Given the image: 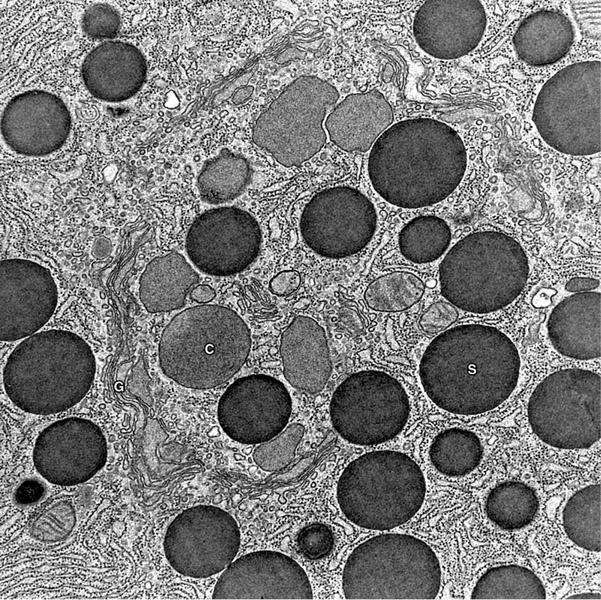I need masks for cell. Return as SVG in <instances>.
Returning a JSON list of instances; mask_svg holds the SVG:
<instances>
[{"label":"cell","mask_w":601,"mask_h":600,"mask_svg":"<svg viewBox=\"0 0 601 600\" xmlns=\"http://www.w3.org/2000/svg\"><path fill=\"white\" fill-rule=\"evenodd\" d=\"M521 360L513 341L482 324L455 326L437 335L424 351L419 376L429 399L461 415L488 412L515 390Z\"/></svg>","instance_id":"6da1fadb"},{"label":"cell","mask_w":601,"mask_h":600,"mask_svg":"<svg viewBox=\"0 0 601 600\" xmlns=\"http://www.w3.org/2000/svg\"><path fill=\"white\" fill-rule=\"evenodd\" d=\"M251 334L232 309L202 304L181 311L169 322L159 342L163 373L191 389L217 387L245 363Z\"/></svg>","instance_id":"7a4b0ae2"},{"label":"cell","mask_w":601,"mask_h":600,"mask_svg":"<svg viewBox=\"0 0 601 600\" xmlns=\"http://www.w3.org/2000/svg\"><path fill=\"white\" fill-rule=\"evenodd\" d=\"M95 368L85 340L73 332L51 329L15 347L6 361L3 383L10 400L25 412L55 414L83 399Z\"/></svg>","instance_id":"3957f363"},{"label":"cell","mask_w":601,"mask_h":600,"mask_svg":"<svg viewBox=\"0 0 601 600\" xmlns=\"http://www.w3.org/2000/svg\"><path fill=\"white\" fill-rule=\"evenodd\" d=\"M529 262L523 247L498 231L458 241L439 265L440 290L462 310L484 314L512 303L525 288Z\"/></svg>","instance_id":"277c9868"},{"label":"cell","mask_w":601,"mask_h":600,"mask_svg":"<svg viewBox=\"0 0 601 600\" xmlns=\"http://www.w3.org/2000/svg\"><path fill=\"white\" fill-rule=\"evenodd\" d=\"M426 481L419 465L396 451H375L353 460L337 484V501L354 524L390 530L405 524L421 508Z\"/></svg>","instance_id":"5b68a950"},{"label":"cell","mask_w":601,"mask_h":600,"mask_svg":"<svg viewBox=\"0 0 601 600\" xmlns=\"http://www.w3.org/2000/svg\"><path fill=\"white\" fill-rule=\"evenodd\" d=\"M436 553L424 541L406 534L387 533L358 545L342 574L346 599H435Z\"/></svg>","instance_id":"8992f818"},{"label":"cell","mask_w":601,"mask_h":600,"mask_svg":"<svg viewBox=\"0 0 601 600\" xmlns=\"http://www.w3.org/2000/svg\"><path fill=\"white\" fill-rule=\"evenodd\" d=\"M338 99L337 89L327 81L296 78L257 118L254 143L283 166L301 165L324 146L323 121Z\"/></svg>","instance_id":"52a82bcc"},{"label":"cell","mask_w":601,"mask_h":600,"mask_svg":"<svg viewBox=\"0 0 601 600\" xmlns=\"http://www.w3.org/2000/svg\"><path fill=\"white\" fill-rule=\"evenodd\" d=\"M410 403L403 386L389 374L366 370L347 377L330 402L335 431L356 445H376L396 437L405 427Z\"/></svg>","instance_id":"ba28073f"},{"label":"cell","mask_w":601,"mask_h":600,"mask_svg":"<svg viewBox=\"0 0 601 600\" xmlns=\"http://www.w3.org/2000/svg\"><path fill=\"white\" fill-rule=\"evenodd\" d=\"M377 225L373 203L358 189L337 186L315 194L304 207L300 231L318 255L344 258L361 251Z\"/></svg>","instance_id":"9c48e42d"},{"label":"cell","mask_w":601,"mask_h":600,"mask_svg":"<svg viewBox=\"0 0 601 600\" xmlns=\"http://www.w3.org/2000/svg\"><path fill=\"white\" fill-rule=\"evenodd\" d=\"M239 546L235 519L221 508L205 505L180 513L169 525L164 540L171 566L194 578L209 577L226 569Z\"/></svg>","instance_id":"30bf717a"},{"label":"cell","mask_w":601,"mask_h":600,"mask_svg":"<svg viewBox=\"0 0 601 600\" xmlns=\"http://www.w3.org/2000/svg\"><path fill=\"white\" fill-rule=\"evenodd\" d=\"M261 228L247 211L235 206L207 210L191 224L186 252L203 273L231 276L246 269L258 256Z\"/></svg>","instance_id":"8fae6325"},{"label":"cell","mask_w":601,"mask_h":600,"mask_svg":"<svg viewBox=\"0 0 601 600\" xmlns=\"http://www.w3.org/2000/svg\"><path fill=\"white\" fill-rule=\"evenodd\" d=\"M291 411L292 400L285 385L265 374L234 381L221 396L217 410L223 431L243 444H261L277 436Z\"/></svg>","instance_id":"7c38bea8"},{"label":"cell","mask_w":601,"mask_h":600,"mask_svg":"<svg viewBox=\"0 0 601 600\" xmlns=\"http://www.w3.org/2000/svg\"><path fill=\"white\" fill-rule=\"evenodd\" d=\"M51 272L25 259L0 262V339H25L40 330L57 306Z\"/></svg>","instance_id":"4fadbf2b"},{"label":"cell","mask_w":601,"mask_h":600,"mask_svg":"<svg viewBox=\"0 0 601 600\" xmlns=\"http://www.w3.org/2000/svg\"><path fill=\"white\" fill-rule=\"evenodd\" d=\"M107 445L99 427L87 419L67 418L44 429L34 448L37 471L57 485L89 480L105 464Z\"/></svg>","instance_id":"5bb4252c"},{"label":"cell","mask_w":601,"mask_h":600,"mask_svg":"<svg viewBox=\"0 0 601 600\" xmlns=\"http://www.w3.org/2000/svg\"><path fill=\"white\" fill-rule=\"evenodd\" d=\"M213 599H312L304 569L277 551H255L234 560L218 579Z\"/></svg>","instance_id":"9a60e30c"},{"label":"cell","mask_w":601,"mask_h":600,"mask_svg":"<svg viewBox=\"0 0 601 600\" xmlns=\"http://www.w3.org/2000/svg\"><path fill=\"white\" fill-rule=\"evenodd\" d=\"M71 129L66 104L56 95L27 91L13 97L1 116L5 143L25 156H45L61 148Z\"/></svg>","instance_id":"2e32d148"},{"label":"cell","mask_w":601,"mask_h":600,"mask_svg":"<svg viewBox=\"0 0 601 600\" xmlns=\"http://www.w3.org/2000/svg\"><path fill=\"white\" fill-rule=\"evenodd\" d=\"M81 75L93 97L106 102H121L141 89L147 75V63L134 45L105 41L85 57Z\"/></svg>","instance_id":"e0dca14e"},{"label":"cell","mask_w":601,"mask_h":600,"mask_svg":"<svg viewBox=\"0 0 601 600\" xmlns=\"http://www.w3.org/2000/svg\"><path fill=\"white\" fill-rule=\"evenodd\" d=\"M280 354L283 373L294 388L318 393L332 372L327 337L322 326L308 316H297L282 332Z\"/></svg>","instance_id":"ac0fdd59"},{"label":"cell","mask_w":601,"mask_h":600,"mask_svg":"<svg viewBox=\"0 0 601 600\" xmlns=\"http://www.w3.org/2000/svg\"><path fill=\"white\" fill-rule=\"evenodd\" d=\"M548 336L553 347L568 358L590 360L601 356V293L581 292L566 297L552 310Z\"/></svg>","instance_id":"d6986e66"},{"label":"cell","mask_w":601,"mask_h":600,"mask_svg":"<svg viewBox=\"0 0 601 600\" xmlns=\"http://www.w3.org/2000/svg\"><path fill=\"white\" fill-rule=\"evenodd\" d=\"M393 110L377 90L346 96L325 120L331 141L348 152L369 150L390 127Z\"/></svg>","instance_id":"ffe728a7"},{"label":"cell","mask_w":601,"mask_h":600,"mask_svg":"<svg viewBox=\"0 0 601 600\" xmlns=\"http://www.w3.org/2000/svg\"><path fill=\"white\" fill-rule=\"evenodd\" d=\"M199 281V275L178 252L154 258L140 277L139 297L150 313L177 310Z\"/></svg>","instance_id":"44dd1931"},{"label":"cell","mask_w":601,"mask_h":600,"mask_svg":"<svg viewBox=\"0 0 601 600\" xmlns=\"http://www.w3.org/2000/svg\"><path fill=\"white\" fill-rule=\"evenodd\" d=\"M251 178L249 161L242 155L223 148L217 156L203 165L197 178V188L203 201L222 204L240 196Z\"/></svg>","instance_id":"7402d4cb"},{"label":"cell","mask_w":601,"mask_h":600,"mask_svg":"<svg viewBox=\"0 0 601 600\" xmlns=\"http://www.w3.org/2000/svg\"><path fill=\"white\" fill-rule=\"evenodd\" d=\"M450 242V227L434 215L418 216L410 220L398 237L403 257L417 264L437 260L447 250Z\"/></svg>","instance_id":"603a6c76"},{"label":"cell","mask_w":601,"mask_h":600,"mask_svg":"<svg viewBox=\"0 0 601 600\" xmlns=\"http://www.w3.org/2000/svg\"><path fill=\"white\" fill-rule=\"evenodd\" d=\"M425 292L421 278L408 271H395L373 280L364 292L369 308L379 312H401L418 303Z\"/></svg>","instance_id":"cb8c5ba5"},{"label":"cell","mask_w":601,"mask_h":600,"mask_svg":"<svg viewBox=\"0 0 601 600\" xmlns=\"http://www.w3.org/2000/svg\"><path fill=\"white\" fill-rule=\"evenodd\" d=\"M304 426L292 423L277 436L261 443L253 453L255 463L265 471L273 472L287 466L304 435Z\"/></svg>","instance_id":"d4e9b609"},{"label":"cell","mask_w":601,"mask_h":600,"mask_svg":"<svg viewBox=\"0 0 601 600\" xmlns=\"http://www.w3.org/2000/svg\"><path fill=\"white\" fill-rule=\"evenodd\" d=\"M76 522L73 505L61 500L49 506L33 521L29 533L40 542L56 543L69 537Z\"/></svg>","instance_id":"484cf974"},{"label":"cell","mask_w":601,"mask_h":600,"mask_svg":"<svg viewBox=\"0 0 601 600\" xmlns=\"http://www.w3.org/2000/svg\"><path fill=\"white\" fill-rule=\"evenodd\" d=\"M120 16L117 10L107 3H96L86 9L82 16L83 32L97 40H113L120 28Z\"/></svg>","instance_id":"4316f807"},{"label":"cell","mask_w":601,"mask_h":600,"mask_svg":"<svg viewBox=\"0 0 601 600\" xmlns=\"http://www.w3.org/2000/svg\"><path fill=\"white\" fill-rule=\"evenodd\" d=\"M334 536L331 529L322 523L304 526L296 536L298 553L310 560L327 557L333 550Z\"/></svg>","instance_id":"83f0119b"},{"label":"cell","mask_w":601,"mask_h":600,"mask_svg":"<svg viewBox=\"0 0 601 600\" xmlns=\"http://www.w3.org/2000/svg\"><path fill=\"white\" fill-rule=\"evenodd\" d=\"M459 313L450 302L437 301L432 303L422 314L419 325L427 334H437L445 331L455 323Z\"/></svg>","instance_id":"f1b7e54d"},{"label":"cell","mask_w":601,"mask_h":600,"mask_svg":"<svg viewBox=\"0 0 601 600\" xmlns=\"http://www.w3.org/2000/svg\"><path fill=\"white\" fill-rule=\"evenodd\" d=\"M46 494V486L37 478L22 481L14 492V501L21 507H28L41 501Z\"/></svg>","instance_id":"f546056e"},{"label":"cell","mask_w":601,"mask_h":600,"mask_svg":"<svg viewBox=\"0 0 601 600\" xmlns=\"http://www.w3.org/2000/svg\"><path fill=\"white\" fill-rule=\"evenodd\" d=\"M301 284L298 271L285 270L275 275L269 282L270 291L277 296H286L295 292Z\"/></svg>","instance_id":"4dcf8cb0"},{"label":"cell","mask_w":601,"mask_h":600,"mask_svg":"<svg viewBox=\"0 0 601 600\" xmlns=\"http://www.w3.org/2000/svg\"><path fill=\"white\" fill-rule=\"evenodd\" d=\"M600 286V280L593 277H573L565 284V290L572 293L589 292Z\"/></svg>","instance_id":"1f68e13d"},{"label":"cell","mask_w":601,"mask_h":600,"mask_svg":"<svg viewBox=\"0 0 601 600\" xmlns=\"http://www.w3.org/2000/svg\"><path fill=\"white\" fill-rule=\"evenodd\" d=\"M215 295V290L206 284L195 286L189 293L191 300L201 304L210 302L215 298Z\"/></svg>","instance_id":"d6a6232c"},{"label":"cell","mask_w":601,"mask_h":600,"mask_svg":"<svg viewBox=\"0 0 601 600\" xmlns=\"http://www.w3.org/2000/svg\"><path fill=\"white\" fill-rule=\"evenodd\" d=\"M111 241L106 237H98L93 242L92 255L97 259H104L108 257L112 252Z\"/></svg>","instance_id":"836d02e7"},{"label":"cell","mask_w":601,"mask_h":600,"mask_svg":"<svg viewBox=\"0 0 601 600\" xmlns=\"http://www.w3.org/2000/svg\"><path fill=\"white\" fill-rule=\"evenodd\" d=\"M253 91L254 88L252 86L243 87L234 93L232 101L235 104H242L251 98Z\"/></svg>","instance_id":"e575fe53"},{"label":"cell","mask_w":601,"mask_h":600,"mask_svg":"<svg viewBox=\"0 0 601 600\" xmlns=\"http://www.w3.org/2000/svg\"><path fill=\"white\" fill-rule=\"evenodd\" d=\"M563 599H566V600H600L601 594L594 593V592H583V593L568 596Z\"/></svg>","instance_id":"d590c367"}]
</instances>
